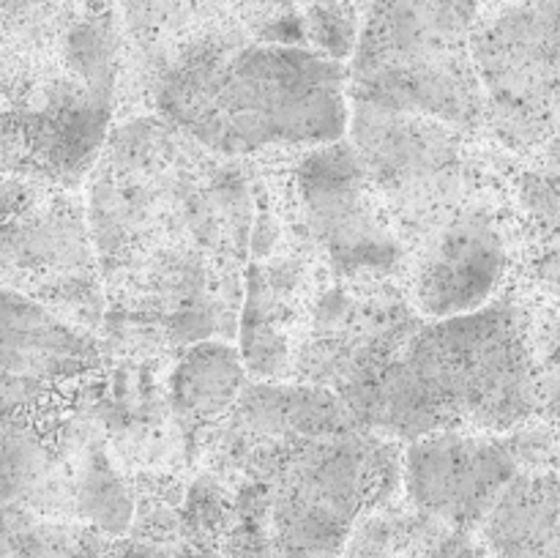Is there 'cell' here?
<instances>
[{"label":"cell","instance_id":"obj_5","mask_svg":"<svg viewBox=\"0 0 560 558\" xmlns=\"http://www.w3.org/2000/svg\"><path fill=\"white\" fill-rule=\"evenodd\" d=\"M399 492L397 441L359 421L320 432L235 485L224 558H342L355 523Z\"/></svg>","mask_w":560,"mask_h":558},{"label":"cell","instance_id":"obj_8","mask_svg":"<svg viewBox=\"0 0 560 558\" xmlns=\"http://www.w3.org/2000/svg\"><path fill=\"white\" fill-rule=\"evenodd\" d=\"M0 288L102 334L107 290L80 191L0 175Z\"/></svg>","mask_w":560,"mask_h":558},{"label":"cell","instance_id":"obj_19","mask_svg":"<svg viewBox=\"0 0 560 558\" xmlns=\"http://www.w3.org/2000/svg\"><path fill=\"white\" fill-rule=\"evenodd\" d=\"M255 42L306 44L301 0H233Z\"/></svg>","mask_w":560,"mask_h":558},{"label":"cell","instance_id":"obj_2","mask_svg":"<svg viewBox=\"0 0 560 558\" xmlns=\"http://www.w3.org/2000/svg\"><path fill=\"white\" fill-rule=\"evenodd\" d=\"M342 403L370 432L397 443L438 432L509 435L560 427V312L503 290L465 315L424 321Z\"/></svg>","mask_w":560,"mask_h":558},{"label":"cell","instance_id":"obj_24","mask_svg":"<svg viewBox=\"0 0 560 558\" xmlns=\"http://www.w3.org/2000/svg\"><path fill=\"white\" fill-rule=\"evenodd\" d=\"M3 85H5V60L0 55V96H3Z\"/></svg>","mask_w":560,"mask_h":558},{"label":"cell","instance_id":"obj_17","mask_svg":"<svg viewBox=\"0 0 560 558\" xmlns=\"http://www.w3.org/2000/svg\"><path fill=\"white\" fill-rule=\"evenodd\" d=\"M452 528L399 496L372 507L350 531L342 558H421Z\"/></svg>","mask_w":560,"mask_h":558},{"label":"cell","instance_id":"obj_21","mask_svg":"<svg viewBox=\"0 0 560 558\" xmlns=\"http://www.w3.org/2000/svg\"><path fill=\"white\" fill-rule=\"evenodd\" d=\"M370 0H301L306 9H350V11H364Z\"/></svg>","mask_w":560,"mask_h":558},{"label":"cell","instance_id":"obj_22","mask_svg":"<svg viewBox=\"0 0 560 558\" xmlns=\"http://www.w3.org/2000/svg\"><path fill=\"white\" fill-rule=\"evenodd\" d=\"M9 545H11L9 512H5L3 501H0V558H9Z\"/></svg>","mask_w":560,"mask_h":558},{"label":"cell","instance_id":"obj_6","mask_svg":"<svg viewBox=\"0 0 560 558\" xmlns=\"http://www.w3.org/2000/svg\"><path fill=\"white\" fill-rule=\"evenodd\" d=\"M124 60L120 25L104 20L63 63L5 74L0 175L80 191L113 131Z\"/></svg>","mask_w":560,"mask_h":558},{"label":"cell","instance_id":"obj_13","mask_svg":"<svg viewBox=\"0 0 560 558\" xmlns=\"http://www.w3.org/2000/svg\"><path fill=\"white\" fill-rule=\"evenodd\" d=\"M520 470L506 435L438 432L402 446V496L446 528L474 534Z\"/></svg>","mask_w":560,"mask_h":558},{"label":"cell","instance_id":"obj_3","mask_svg":"<svg viewBox=\"0 0 560 558\" xmlns=\"http://www.w3.org/2000/svg\"><path fill=\"white\" fill-rule=\"evenodd\" d=\"M107 350L98 334L0 288V501L74 520L85 463L109 441Z\"/></svg>","mask_w":560,"mask_h":558},{"label":"cell","instance_id":"obj_23","mask_svg":"<svg viewBox=\"0 0 560 558\" xmlns=\"http://www.w3.org/2000/svg\"><path fill=\"white\" fill-rule=\"evenodd\" d=\"M476 5L481 9V14L490 9H501V5H512V3H525V0H474Z\"/></svg>","mask_w":560,"mask_h":558},{"label":"cell","instance_id":"obj_1","mask_svg":"<svg viewBox=\"0 0 560 558\" xmlns=\"http://www.w3.org/2000/svg\"><path fill=\"white\" fill-rule=\"evenodd\" d=\"M255 191L244 159L211 151L162 115L115 124L85 184L107 315L167 348L233 342Z\"/></svg>","mask_w":560,"mask_h":558},{"label":"cell","instance_id":"obj_18","mask_svg":"<svg viewBox=\"0 0 560 558\" xmlns=\"http://www.w3.org/2000/svg\"><path fill=\"white\" fill-rule=\"evenodd\" d=\"M9 512V558H107L113 539L74 520Z\"/></svg>","mask_w":560,"mask_h":558},{"label":"cell","instance_id":"obj_9","mask_svg":"<svg viewBox=\"0 0 560 558\" xmlns=\"http://www.w3.org/2000/svg\"><path fill=\"white\" fill-rule=\"evenodd\" d=\"M470 49L485 135L530 162L560 156V0L485 11Z\"/></svg>","mask_w":560,"mask_h":558},{"label":"cell","instance_id":"obj_12","mask_svg":"<svg viewBox=\"0 0 560 558\" xmlns=\"http://www.w3.org/2000/svg\"><path fill=\"white\" fill-rule=\"evenodd\" d=\"M512 217L476 191L410 249L402 288L424 321L465 315L503 293L514 268Z\"/></svg>","mask_w":560,"mask_h":558},{"label":"cell","instance_id":"obj_10","mask_svg":"<svg viewBox=\"0 0 560 558\" xmlns=\"http://www.w3.org/2000/svg\"><path fill=\"white\" fill-rule=\"evenodd\" d=\"M348 140L408 249L479 191L470 135L443 120L353 102Z\"/></svg>","mask_w":560,"mask_h":558},{"label":"cell","instance_id":"obj_16","mask_svg":"<svg viewBox=\"0 0 560 558\" xmlns=\"http://www.w3.org/2000/svg\"><path fill=\"white\" fill-rule=\"evenodd\" d=\"M98 0H0V55L5 74L71 58L82 22Z\"/></svg>","mask_w":560,"mask_h":558},{"label":"cell","instance_id":"obj_15","mask_svg":"<svg viewBox=\"0 0 560 558\" xmlns=\"http://www.w3.org/2000/svg\"><path fill=\"white\" fill-rule=\"evenodd\" d=\"M241 350L224 339H208L184 348L167 377L170 410L191 435H206L222 425L246 388Z\"/></svg>","mask_w":560,"mask_h":558},{"label":"cell","instance_id":"obj_7","mask_svg":"<svg viewBox=\"0 0 560 558\" xmlns=\"http://www.w3.org/2000/svg\"><path fill=\"white\" fill-rule=\"evenodd\" d=\"M479 16L474 0H370L348 60L350 98L485 135L470 49Z\"/></svg>","mask_w":560,"mask_h":558},{"label":"cell","instance_id":"obj_20","mask_svg":"<svg viewBox=\"0 0 560 558\" xmlns=\"http://www.w3.org/2000/svg\"><path fill=\"white\" fill-rule=\"evenodd\" d=\"M421 558H487V553L470 531H446L443 539Z\"/></svg>","mask_w":560,"mask_h":558},{"label":"cell","instance_id":"obj_25","mask_svg":"<svg viewBox=\"0 0 560 558\" xmlns=\"http://www.w3.org/2000/svg\"><path fill=\"white\" fill-rule=\"evenodd\" d=\"M556 465H558V470H560V427H558V452H556Z\"/></svg>","mask_w":560,"mask_h":558},{"label":"cell","instance_id":"obj_4","mask_svg":"<svg viewBox=\"0 0 560 558\" xmlns=\"http://www.w3.org/2000/svg\"><path fill=\"white\" fill-rule=\"evenodd\" d=\"M153 113L233 159L299 153L348 137L350 69L310 44L249 42L184 60L151 88Z\"/></svg>","mask_w":560,"mask_h":558},{"label":"cell","instance_id":"obj_14","mask_svg":"<svg viewBox=\"0 0 560 558\" xmlns=\"http://www.w3.org/2000/svg\"><path fill=\"white\" fill-rule=\"evenodd\" d=\"M487 558H560V470L523 468L474 531Z\"/></svg>","mask_w":560,"mask_h":558},{"label":"cell","instance_id":"obj_11","mask_svg":"<svg viewBox=\"0 0 560 558\" xmlns=\"http://www.w3.org/2000/svg\"><path fill=\"white\" fill-rule=\"evenodd\" d=\"M293 235L331 277L350 282L402 279L410 249L372 191L350 140L312 148L290 164Z\"/></svg>","mask_w":560,"mask_h":558}]
</instances>
